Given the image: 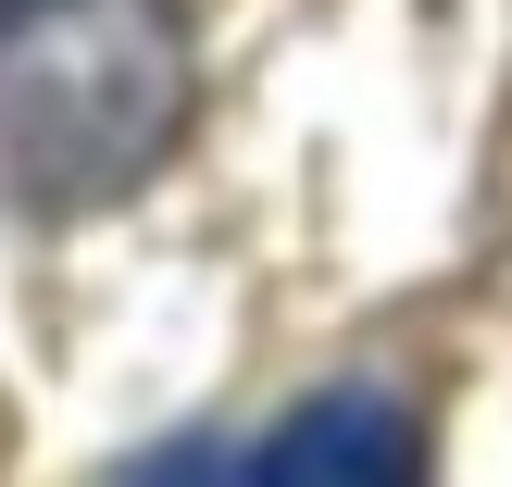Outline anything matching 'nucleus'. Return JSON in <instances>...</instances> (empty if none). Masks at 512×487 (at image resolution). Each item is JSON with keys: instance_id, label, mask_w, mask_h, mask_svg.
I'll return each instance as SVG.
<instances>
[{"instance_id": "nucleus-2", "label": "nucleus", "mask_w": 512, "mask_h": 487, "mask_svg": "<svg viewBox=\"0 0 512 487\" xmlns=\"http://www.w3.org/2000/svg\"><path fill=\"white\" fill-rule=\"evenodd\" d=\"M250 475H413V425L388 400H313L288 438L250 450Z\"/></svg>"}, {"instance_id": "nucleus-1", "label": "nucleus", "mask_w": 512, "mask_h": 487, "mask_svg": "<svg viewBox=\"0 0 512 487\" xmlns=\"http://www.w3.org/2000/svg\"><path fill=\"white\" fill-rule=\"evenodd\" d=\"M188 125V0H0V213H100Z\"/></svg>"}]
</instances>
